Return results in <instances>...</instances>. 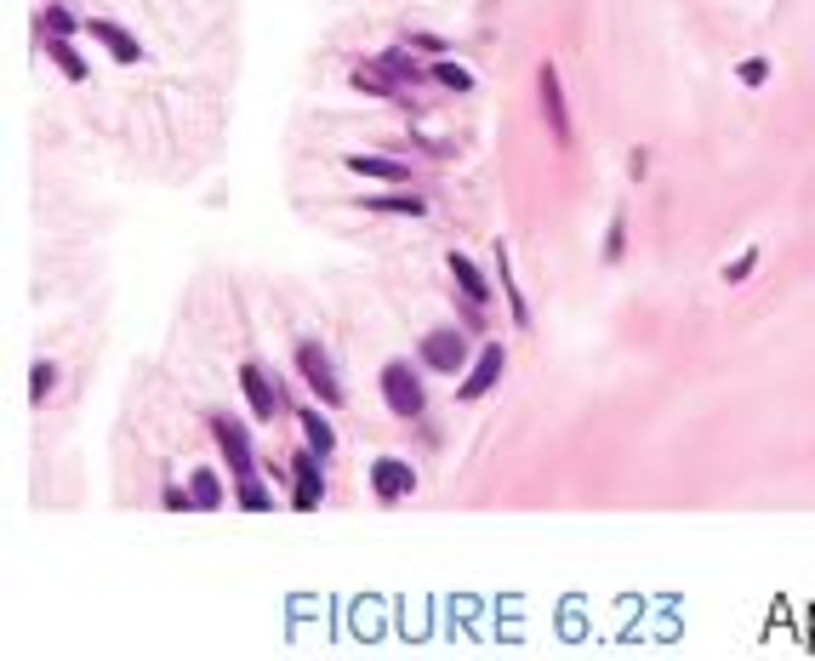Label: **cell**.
Instances as JSON below:
<instances>
[{"mask_svg":"<svg viewBox=\"0 0 815 661\" xmlns=\"http://www.w3.org/2000/svg\"><path fill=\"white\" fill-rule=\"evenodd\" d=\"M376 388H382V405H389V416L400 422H422L428 416V388H422V359L405 365V359H389L376 376Z\"/></svg>","mask_w":815,"mask_h":661,"instance_id":"6da1fadb","label":"cell"},{"mask_svg":"<svg viewBox=\"0 0 815 661\" xmlns=\"http://www.w3.org/2000/svg\"><path fill=\"white\" fill-rule=\"evenodd\" d=\"M416 359H422V371H434V376H462L468 359H473L468 331H462V325H434V331H422Z\"/></svg>","mask_w":815,"mask_h":661,"instance_id":"7a4b0ae2","label":"cell"},{"mask_svg":"<svg viewBox=\"0 0 815 661\" xmlns=\"http://www.w3.org/2000/svg\"><path fill=\"white\" fill-rule=\"evenodd\" d=\"M292 359H297V376H303V388H308V394H314L320 405H331V411H337V405H343V371H337V359H331V354H325V348H320L314 337H303Z\"/></svg>","mask_w":815,"mask_h":661,"instance_id":"3957f363","label":"cell"},{"mask_svg":"<svg viewBox=\"0 0 815 661\" xmlns=\"http://www.w3.org/2000/svg\"><path fill=\"white\" fill-rule=\"evenodd\" d=\"M212 440H217V451H223L228 480H252V474H257V445H252V428H246L239 416L217 411V416H212Z\"/></svg>","mask_w":815,"mask_h":661,"instance_id":"277c9868","label":"cell"},{"mask_svg":"<svg viewBox=\"0 0 815 661\" xmlns=\"http://www.w3.org/2000/svg\"><path fill=\"white\" fill-rule=\"evenodd\" d=\"M502 376H508V348H502V343H479V348H473V359H468V371L456 376V399H462V405H473V399L497 394Z\"/></svg>","mask_w":815,"mask_h":661,"instance_id":"5b68a950","label":"cell"},{"mask_svg":"<svg viewBox=\"0 0 815 661\" xmlns=\"http://www.w3.org/2000/svg\"><path fill=\"white\" fill-rule=\"evenodd\" d=\"M239 394H246V411H252V422H274V416L285 411V388H279V376H268L257 359H246V365H239Z\"/></svg>","mask_w":815,"mask_h":661,"instance_id":"8992f818","label":"cell"},{"mask_svg":"<svg viewBox=\"0 0 815 661\" xmlns=\"http://www.w3.org/2000/svg\"><path fill=\"white\" fill-rule=\"evenodd\" d=\"M537 103H542V126L553 144H570V98H564V80L553 63L537 69Z\"/></svg>","mask_w":815,"mask_h":661,"instance_id":"52a82bcc","label":"cell"},{"mask_svg":"<svg viewBox=\"0 0 815 661\" xmlns=\"http://www.w3.org/2000/svg\"><path fill=\"white\" fill-rule=\"evenodd\" d=\"M365 480H371V496H376L382 507H400V502L416 491V467H411L405 456H376Z\"/></svg>","mask_w":815,"mask_h":661,"instance_id":"ba28073f","label":"cell"},{"mask_svg":"<svg viewBox=\"0 0 815 661\" xmlns=\"http://www.w3.org/2000/svg\"><path fill=\"white\" fill-rule=\"evenodd\" d=\"M325 456H314L308 445L292 456V507H303V513H314L320 502H325V467H320Z\"/></svg>","mask_w":815,"mask_h":661,"instance_id":"9c48e42d","label":"cell"},{"mask_svg":"<svg viewBox=\"0 0 815 661\" xmlns=\"http://www.w3.org/2000/svg\"><path fill=\"white\" fill-rule=\"evenodd\" d=\"M343 171H354L365 182H382V188H411V166L394 160V155H348Z\"/></svg>","mask_w":815,"mask_h":661,"instance_id":"30bf717a","label":"cell"},{"mask_svg":"<svg viewBox=\"0 0 815 661\" xmlns=\"http://www.w3.org/2000/svg\"><path fill=\"white\" fill-rule=\"evenodd\" d=\"M297 422H303V440H308L314 456H331V451H337V422H331V405L303 399V405H297Z\"/></svg>","mask_w":815,"mask_h":661,"instance_id":"8fae6325","label":"cell"},{"mask_svg":"<svg viewBox=\"0 0 815 661\" xmlns=\"http://www.w3.org/2000/svg\"><path fill=\"white\" fill-rule=\"evenodd\" d=\"M86 34L104 46V52L115 58V63H137L143 58V46H137V34H126L120 23H109V18H86Z\"/></svg>","mask_w":815,"mask_h":661,"instance_id":"7c38bea8","label":"cell"},{"mask_svg":"<svg viewBox=\"0 0 815 661\" xmlns=\"http://www.w3.org/2000/svg\"><path fill=\"white\" fill-rule=\"evenodd\" d=\"M371 63H376L382 75H389L400 91H405V86H428V69L411 58V46H405V40H400V46H389V52H376Z\"/></svg>","mask_w":815,"mask_h":661,"instance_id":"4fadbf2b","label":"cell"},{"mask_svg":"<svg viewBox=\"0 0 815 661\" xmlns=\"http://www.w3.org/2000/svg\"><path fill=\"white\" fill-rule=\"evenodd\" d=\"M445 268H451V279H456V292H462V297H473V303H485V308H491V279H485V268H479L468 251H451Z\"/></svg>","mask_w":815,"mask_h":661,"instance_id":"5bb4252c","label":"cell"},{"mask_svg":"<svg viewBox=\"0 0 815 661\" xmlns=\"http://www.w3.org/2000/svg\"><path fill=\"white\" fill-rule=\"evenodd\" d=\"M365 211H376V217H428V200L416 195V188H382V195L365 200Z\"/></svg>","mask_w":815,"mask_h":661,"instance_id":"9a60e30c","label":"cell"},{"mask_svg":"<svg viewBox=\"0 0 815 661\" xmlns=\"http://www.w3.org/2000/svg\"><path fill=\"white\" fill-rule=\"evenodd\" d=\"M497 286H502V297H508L513 325L524 331V325H531V303H524V292H519V279H513V263H508V246H502V240H497Z\"/></svg>","mask_w":815,"mask_h":661,"instance_id":"2e32d148","label":"cell"},{"mask_svg":"<svg viewBox=\"0 0 815 661\" xmlns=\"http://www.w3.org/2000/svg\"><path fill=\"white\" fill-rule=\"evenodd\" d=\"M428 80H434L440 91H456V98H468V91L479 86V75H473L468 63H451V58H434V63H428Z\"/></svg>","mask_w":815,"mask_h":661,"instance_id":"e0dca14e","label":"cell"},{"mask_svg":"<svg viewBox=\"0 0 815 661\" xmlns=\"http://www.w3.org/2000/svg\"><path fill=\"white\" fill-rule=\"evenodd\" d=\"M40 52H46V58L58 63V75H63V80H75V86H86V80H91L86 58L75 52V40H40Z\"/></svg>","mask_w":815,"mask_h":661,"instance_id":"ac0fdd59","label":"cell"},{"mask_svg":"<svg viewBox=\"0 0 815 661\" xmlns=\"http://www.w3.org/2000/svg\"><path fill=\"white\" fill-rule=\"evenodd\" d=\"M35 34H40V40H75V34H86V23H80L69 7H46V12L35 18Z\"/></svg>","mask_w":815,"mask_h":661,"instance_id":"d6986e66","label":"cell"},{"mask_svg":"<svg viewBox=\"0 0 815 661\" xmlns=\"http://www.w3.org/2000/svg\"><path fill=\"white\" fill-rule=\"evenodd\" d=\"M188 491H195V507H206V513H217L223 507V474L217 467H195V474H188Z\"/></svg>","mask_w":815,"mask_h":661,"instance_id":"ffe728a7","label":"cell"},{"mask_svg":"<svg viewBox=\"0 0 815 661\" xmlns=\"http://www.w3.org/2000/svg\"><path fill=\"white\" fill-rule=\"evenodd\" d=\"M348 86H354V91H365V98H400V86H394L389 75H382L376 63H354Z\"/></svg>","mask_w":815,"mask_h":661,"instance_id":"44dd1931","label":"cell"},{"mask_svg":"<svg viewBox=\"0 0 815 661\" xmlns=\"http://www.w3.org/2000/svg\"><path fill=\"white\" fill-rule=\"evenodd\" d=\"M234 502L246 507V513H268V507H274V491L252 474V480H234Z\"/></svg>","mask_w":815,"mask_h":661,"instance_id":"7402d4cb","label":"cell"},{"mask_svg":"<svg viewBox=\"0 0 815 661\" xmlns=\"http://www.w3.org/2000/svg\"><path fill=\"white\" fill-rule=\"evenodd\" d=\"M52 394H58V359H35V371H29V399L46 405Z\"/></svg>","mask_w":815,"mask_h":661,"instance_id":"603a6c76","label":"cell"},{"mask_svg":"<svg viewBox=\"0 0 815 661\" xmlns=\"http://www.w3.org/2000/svg\"><path fill=\"white\" fill-rule=\"evenodd\" d=\"M628 257V211H610V228H605V263H621Z\"/></svg>","mask_w":815,"mask_h":661,"instance_id":"cb8c5ba5","label":"cell"},{"mask_svg":"<svg viewBox=\"0 0 815 661\" xmlns=\"http://www.w3.org/2000/svg\"><path fill=\"white\" fill-rule=\"evenodd\" d=\"M405 46H411V52H428V58H445V52H451V46H445L440 34H428V29H411Z\"/></svg>","mask_w":815,"mask_h":661,"instance_id":"d4e9b609","label":"cell"},{"mask_svg":"<svg viewBox=\"0 0 815 661\" xmlns=\"http://www.w3.org/2000/svg\"><path fill=\"white\" fill-rule=\"evenodd\" d=\"M753 268H758V246H747L736 263H725V286H742V279H747Z\"/></svg>","mask_w":815,"mask_h":661,"instance_id":"484cf974","label":"cell"},{"mask_svg":"<svg viewBox=\"0 0 815 661\" xmlns=\"http://www.w3.org/2000/svg\"><path fill=\"white\" fill-rule=\"evenodd\" d=\"M456 314H462V319H456L462 331H485V303H473V297H462V303H456Z\"/></svg>","mask_w":815,"mask_h":661,"instance_id":"4316f807","label":"cell"},{"mask_svg":"<svg viewBox=\"0 0 815 661\" xmlns=\"http://www.w3.org/2000/svg\"><path fill=\"white\" fill-rule=\"evenodd\" d=\"M736 80H742V86H764V80H770V58H747V63L736 69Z\"/></svg>","mask_w":815,"mask_h":661,"instance_id":"83f0119b","label":"cell"},{"mask_svg":"<svg viewBox=\"0 0 815 661\" xmlns=\"http://www.w3.org/2000/svg\"><path fill=\"white\" fill-rule=\"evenodd\" d=\"M160 507H166V513H188V507H195V491H188V485H166Z\"/></svg>","mask_w":815,"mask_h":661,"instance_id":"f1b7e54d","label":"cell"},{"mask_svg":"<svg viewBox=\"0 0 815 661\" xmlns=\"http://www.w3.org/2000/svg\"><path fill=\"white\" fill-rule=\"evenodd\" d=\"M645 166H650V155H645V149H634V155H628V171H634V177H650Z\"/></svg>","mask_w":815,"mask_h":661,"instance_id":"f546056e","label":"cell"}]
</instances>
